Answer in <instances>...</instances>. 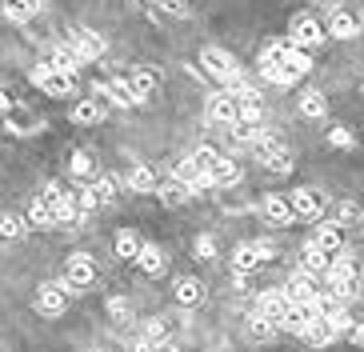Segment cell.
Masks as SVG:
<instances>
[{
    "label": "cell",
    "mask_w": 364,
    "mask_h": 352,
    "mask_svg": "<svg viewBox=\"0 0 364 352\" xmlns=\"http://www.w3.org/2000/svg\"><path fill=\"white\" fill-rule=\"evenodd\" d=\"M309 68H312L309 53L292 41H272L264 48V56H260V73L268 80H277V85H292L300 76H309Z\"/></svg>",
    "instance_id": "obj_1"
},
{
    "label": "cell",
    "mask_w": 364,
    "mask_h": 352,
    "mask_svg": "<svg viewBox=\"0 0 364 352\" xmlns=\"http://www.w3.org/2000/svg\"><path fill=\"white\" fill-rule=\"evenodd\" d=\"M33 85L44 88L48 96H73L76 92V73H60V68H36L33 73Z\"/></svg>",
    "instance_id": "obj_2"
},
{
    "label": "cell",
    "mask_w": 364,
    "mask_h": 352,
    "mask_svg": "<svg viewBox=\"0 0 364 352\" xmlns=\"http://www.w3.org/2000/svg\"><path fill=\"white\" fill-rule=\"evenodd\" d=\"M200 64H204V73L216 76V80H225V85H232L236 76H240L236 60L225 53V48H204V53H200Z\"/></svg>",
    "instance_id": "obj_3"
},
{
    "label": "cell",
    "mask_w": 364,
    "mask_h": 352,
    "mask_svg": "<svg viewBox=\"0 0 364 352\" xmlns=\"http://www.w3.org/2000/svg\"><path fill=\"white\" fill-rule=\"evenodd\" d=\"M68 280H60V284H44L41 292H36V312L41 316H60V312L68 309Z\"/></svg>",
    "instance_id": "obj_4"
},
{
    "label": "cell",
    "mask_w": 364,
    "mask_h": 352,
    "mask_svg": "<svg viewBox=\"0 0 364 352\" xmlns=\"http://www.w3.org/2000/svg\"><path fill=\"white\" fill-rule=\"evenodd\" d=\"M257 144H260V160H264V169L277 172V176H289V172H292V152L280 149L272 137H257Z\"/></svg>",
    "instance_id": "obj_5"
},
{
    "label": "cell",
    "mask_w": 364,
    "mask_h": 352,
    "mask_svg": "<svg viewBox=\"0 0 364 352\" xmlns=\"http://www.w3.org/2000/svg\"><path fill=\"white\" fill-rule=\"evenodd\" d=\"M316 272H309V268H300V272H292L289 284H284V297L292 300V304H312V300L321 297V288H316Z\"/></svg>",
    "instance_id": "obj_6"
},
{
    "label": "cell",
    "mask_w": 364,
    "mask_h": 352,
    "mask_svg": "<svg viewBox=\"0 0 364 352\" xmlns=\"http://www.w3.org/2000/svg\"><path fill=\"white\" fill-rule=\"evenodd\" d=\"M289 32H292L289 41H292V44H300V48H312V44H321V41H324L321 21H316V16H309V12H300V16H292Z\"/></svg>",
    "instance_id": "obj_7"
},
{
    "label": "cell",
    "mask_w": 364,
    "mask_h": 352,
    "mask_svg": "<svg viewBox=\"0 0 364 352\" xmlns=\"http://www.w3.org/2000/svg\"><path fill=\"white\" fill-rule=\"evenodd\" d=\"M292 213L300 216V220H312V216H321L328 204H324V192L321 188H296L292 192Z\"/></svg>",
    "instance_id": "obj_8"
},
{
    "label": "cell",
    "mask_w": 364,
    "mask_h": 352,
    "mask_svg": "<svg viewBox=\"0 0 364 352\" xmlns=\"http://www.w3.org/2000/svg\"><path fill=\"white\" fill-rule=\"evenodd\" d=\"M92 277H97V265H92V256H85V252L68 256V265H65L68 288H88V284H92Z\"/></svg>",
    "instance_id": "obj_9"
},
{
    "label": "cell",
    "mask_w": 364,
    "mask_h": 352,
    "mask_svg": "<svg viewBox=\"0 0 364 352\" xmlns=\"http://www.w3.org/2000/svg\"><path fill=\"white\" fill-rule=\"evenodd\" d=\"M208 120H213V124H236V120H240V100H236L232 92H216L213 100H208Z\"/></svg>",
    "instance_id": "obj_10"
},
{
    "label": "cell",
    "mask_w": 364,
    "mask_h": 352,
    "mask_svg": "<svg viewBox=\"0 0 364 352\" xmlns=\"http://www.w3.org/2000/svg\"><path fill=\"white\" fill-rule=\"evenodd\" d=\"M289 309H292V300L284 297L280 288H268V292H260V297H257V312H260V316H268V320H277V324L289 316Z\"/></svg>",
    "instance_id": "obj_11"
},
{
    "label": "cell",
    "mask_w": 364,
    "mask_h": 352,
    "mask_svg": "<svg viewBox=\"0 0 364 352\" xmlns=\"http://www.w3.org/2000/svg\"><path fill=\"white\" fill-rule=\"evenodd\" d=\"M328 32L336 41H353V36H360V16L348 12V9H332L328 12Z\"/></svg>",
    "instance_id": "obj_12"
},
{
    "label": "cell",
    "mask_w": 364,
    "mask_h": 352,
    "mask_svg": "<svg viewBox=\"0 0 364 352\" xmlns=\"http://www.w3.org/2000/svg\"><path fill=\"white\" fill-rule=\"evenodd\" d=\"M68 44H73L76 53H80V60H97V56H105V41H100L92 28H73Z\"/></svg>",
    "instance_id": "obj_13"
},
{
    "label": "cell",
    "mask_w": 364,
    "mask_h": 352,
    "mask_svg": "<svg viewBox=\"0 0 364 352\" xmlns=\"http://www.w3.org/2000/svg\"><path fill=\"white\" fill-rule=\"evenodd\" d=\"M260 213H264V220L272 224V228H289V224L296 220V213H292V204L284 201V196H268Z\"/></svg>",
    "instance_id": "obj_14"
},
{
    "label": "cell",
    "mask_w": 364,
    "mask_h": 352,
    "mask_svg": "<svg viewBox=\"0 0 364 352\" xmlns=\"http://www.w3.org/2000/svg\"><path fill=\"white\" fill-rule=\"evenodd\" d=\"M360 220H364V208L356 201H341L328 208V224H336V228H356Z\"/></svg>",
    "instance_id": "obj_15"
},
{
    "label": "cell",
    "mask_w": 364,
    "mask_h": 352,
    "mask_svg": "<svg viewBox=\"0 0 364 352\" xmlns=\"http://www.w3.org/2000/svg\"><path fill=\"white\" fill-rule=\"evenodd\" d=\"M277 320H268V316H260V312H252V316H248V324H245V336L252 344H268L272 341V336H277Z\"/></svg>",
    "instance_id": "obj_16"
},
{
    "label": "cell",
    "mask_w": 364,
    "mask_h": 352,
    "mask_svg": "<svg viewBox=\"0 0 364 352\" xmlns=\"http://www.w3.org/2000/svg\"><path fill=\"white\" fill-rule=\"evenodd\" d=\"M172 297L181 300L184 309H193V304H200V300H204V284L196 277H181L176 284H172Z\"/></svg>",
    "instance_id": "obj_17"
},
{
    "label": "cell",
    "mask_w": 364,
    "mask_h": 352,
    "mask_svg": "<svg viewBox=\"0 0 364 352\" xmlns=\"http://www.w3.org/2000/svg\"><path fill=\"white\" fill-rule=\"evenodd\" d=\"M260 260H268V256L260 252V245H240V248L232 252V272H245V277H248V272H252Z\"/></svg>",
    "instance_id": "obj_18"
},
{
    "label": "cell",
    "mask_w": 364,
    "mask_h": 352,
    "mask_svg": "<svg viewBox=\"0 0 364 352\" xmlns=\"http://www.w3.org/2000/svg\"><path fill=\"white\" fill-rule=\"evenodd\" d=\"M300 268H309V272H324V277H328L332 252H324V248H316V245L309 240V245H304V256H300Z\"/></svg>",
    "instance_id": "obj_19"
},
{
    "label": "cell",
    "mask_w": 364,
    "mask_h": 352,
    "mask_svg": "<svg viewBox=\"0 0 364 352\" xmlns=\"http://www.w3.org/2000/svg\"><path fill=\"white\" fill-rule=\"evenodd\" d=\"M28 228H56V208L44 196H36L33 208H28Z\"/></svg>",
    "instance_id": "obj_20"
},
{
    "label": "cell",
    "mask_w": 364,
    "mask_h": 352,
    "mask_svg": "<svg viewBox=\"0 0 364 352\" xmlns=\"http://www.w3.org/2000/svg\"><path fill=\"white\" fill-rule=\"evenodd\" d=\"M68 117H73V124H100L105 120V108H100V100H76Z\"/></svg>",
    "instance_id": "obj_21"
},
{
    "label": "cell",
    "mask_w": 364,
    "mask_h": 352,
    "mask_svg": "<svg viewBox=\"0 0 364 352\" xmlns=\"http://www.w3.org/2000/svg\"><path fill=\"white\" fill-rule=\"evenodd\" d=\"M312 245L336 256V252H341V248H344V240H341V228H336V224H321V228L312 233Z\"/></svg>",
    "instance_id": "obj_22"
},
{
    "label": "cell",
    "mask_w": 364,
    "mask_h": 352,
    "mask_svg": "<svg viewBox=\"0 0 364 352\" xmlns=\"http://www.w3.org/2000/svg\"><path fill=\"white\" fill-rule=\"evenodd\" d=\"M156 192H161V204H184L188 201V196H193V188H188V184L184 181H176V176H172V181H164V184H156Z\"/></svg>",
    "instance_id": "obj_23"
},
{
    "label": "cell",
    "mask_w": 364,
    "mask_h": 352,
    "mask_svg": "<svg viewBox=\"0 0 364 352\" xmlns=\"http://www.w3.org/2000/svg\"><path fill=\"white\" fill-rule=\"evenodd\" d=\"M136 265L149 272V277H161L164 272V252L156 245H140V252H136Z\"/></svg>",
    "instance_id": "obj_24"
},
{
    "label": "cell",
    "mask_w": 364,
    "mask_h": 352,
    "mask_svg": "<svg viewBox=\"0 0 364 352\" xmlns=\"http://www.w3.org/2000/svg\"><path fill=\"white\" fill-rule=\"evenodd\" d=\"M300 341H304V344H312V348H324V344H332L336 336H332L328 320H321V316H316V320L309 324V329H304V336H300Z\"/></svg>",
    "instance_id": "obj_25"
},
{
    "label": "cell",
    "mask_w": 364,
    "mask_h": 352,
    "mask_svg": "<svg viewBox=\"0 0 364 352\" xmlns=\"http://www.w3.org/2000/svg\"><path fill=\"white\" fill-rule=\"evenodd\" d=\"M44 9V0H4V16L9 21H28Z\"/></svg>",
    "instance_id": "obj_26"
},
{
    "label": "cell",
    "mask_w": 364,
    "mask_h": 352,
    "mask_svg": "<svg viewBox=\"0 0 364 352\" xmlns=\"http://www.w3.org/2000/svg\"><path fill=\"white\" fill-rule=\"evenodd\" d=\"M208 176H213V184H220V188H228V184H236L240 181V164H236V160H216L213 164V172H208Z\"/></svg>",
    "instance_id": "obj_27"
},
{
    "label": "cell",
    "mask_w": 364,
    "mask_h": 352,
    "mask_svg": "<svg viewBox=\"0 0 364 352\" xmlns=\"http://www.w3.org/2000/svg\"><path fill=\"white\" fill-rule=\"evenodd\" d=\"M100 92H108L112 96V105H120V108L136 105V92L129 88V80H108V85H100Z\"/></svg>",
    "instance_id": "obj_28"
},
{
    "label": "cell",
    "mask_w": 364,
    "mask_h": 352,
    "mask_svg": "<svg viewBox=\"0 0 364 352\" xmlns=\"http://www.w3.org/2000/svg\"><path fill=\"white\" fill-rule=\"evenodd\" d=\"M129 88L136 92V100H149V96L156 92V73H149V68L132 73V76H129Z\"/></svg>",
    "instance_id": "obj_29"
},
{
    "label": "cell",
    "mask_w": 364,
    "mask_h": 352,
    "mask_svg": "<svg viewBox=\"0 0 364 352\" xmlns=\"http://www.w3.org/2000/svg\"><path fill=\"white\" fill-rule=\"evenodd\" d=\"M324 92H316V88H309V92H300V112L304 117H312V120H321L324 117Z\"/></svg>",
    "instance_id": "obj_30"
},
{
    "label": "cell",
    "mask_w": 364,
    "mask_h": 352,
    "mask_svg": "<svg viewBox=\"0 0 364 352\" xmlns=\"http://www.w3.org/2000/svg\"><path fill=\"white\" fill-rule=\"evenodd\" d=\"M129 188L132 192H156V176H152L149 164H136V169L129 172Z\"/></svg>",
    "instance_id": "obj_31"
},
{
    "label": "cell",
    "mask_w": 364,
    "mask_h": 352,
    "mask_svg": "<svg viewBox=\"0 0 364 352\" xmlns=\"http://www.w3.org/2000/svg\"><path fill=\"white\" fill-rule=\"evenodd\" d=\"M108 320L117 324V329H124V324H132V304L124 297H112L108 300Z\"/></svg>",
    "instance_id": "obj_32"
},
{
    "label": "cell",
    "mask_w": 364,
    "mask_h": 352,
    "mask_svg": "<svg viewBox=\"0 0 364 352\" xmlns=\"http://www.w3.org/2000/svg\"><path fill=\"white\" fill-rule=\"evenodd\" d=\"M136 252H140V236L136 233H117V256L120 260H136Z\"/></svg>",
    "instance_id": "obj_33"
},
{
    "label": "cell",
    "mask_w": 364,
    "mask_h": 352,
    "mask_svg": "<svg viewBox=\"0 0 364 352\" xmlns=\"http://www.w3.org/2000/svg\"><path fill=\"white\" fill-rule=\"evenodd\" d=\"M24 233H28V224L16 213H0V236H12V240H16V236H24Z\"/></svg>",
    "instance_id": "obj_34"
},
{
    "label": "cell",
    "mask_w": 364,
    "mask_h": 352,
    "mask_svg": "<svg viewBox=\"0 0 364 352\" xmlns=\"http://www.w3.org/2000/svg\"><path fill=\"white\" fill-rule=\"evenodd\" d=\"M193 160H196V169L213 172V164H216V160H220V152H216L213 144H204V149H196V152H193Z\"/></svg>",
    "instance_id": "obj_35"
},
{
    "label": "cell",
    "mask_w": 364,
    "mask_h": 352,
    "mask_svg": "<svg viewBox=\"0 0 364 352\" xmlns=\"http://www.w3.org/2000/svg\"><path fill=\"white\" fill-rule=\"evenodd\" d=\"M328 329H332V336H344V332L353 329V316H348L344 309H336V312L328 316Z\"/></svg>",
    "instance_id": "obj_36"
},
{
    "label": "cell",
    "mask_w": 364,
    "mask_h": 352,
    "mask_svg": "<svg viewBox=\"0 0 364 352\" xmlns=\"http://www.w3.org/2000/svg\"><path fill=\"white\" fill-rule=\"evenodd\" d=\"M140 336H149L152 344H164V336H168V329H164V320H161V316H152L149 324H144V332H140Z\"/></svg>",
    "instance_id": "obj_37"
},
{
    "label": "cell",
    "mask_w": 364,
    "mask_h": 352,
    "mask_svg": "<svg viewBox=\"0 0 364 352\" xmlns=\"http://www.w3.org/2000/svg\"><path fill=\"white\" fill-rule=\"evenodd\" d=\"M68 172H73V176H88V172H92L88 152H73V156H68Z\"/></svg>",
    "instance_id": "obj_38"
},
{
    "label": "cell",
    "mask_w": 364,
    "mask_h": 352,
    "mask_svg": "<svg viewBox=\"0 0 364 352\" xmlns=\"http://www.w3.org/2000/svg\"><path fill=\"white\" fill-rule=\"evenodd\" d=\"M260 124H248V120H236V124H228V132H232V140H257Z\"/></svg>",
    "instance_id": "obj_39"
},
{
    "label": "cell",
    "mask_w": 364,
    "mask_h": 352,
    "mask_svg": "<svg viewBox=\"0 0 364 352\" xmlns=\"http://www.w3.org/2000/svg\"><path fill=\"white\" fill-rule=\"evenodd\" d=\"M161 9L168 12V16H181V21L193 12V9H188V0H161Z\"/></svg>",
    "instance_id": "obj_40"
},
{
    "label": "cell",
    "mask_w": 364,
    "mask_h": 352,
    "mask_svg": "<svg viewBox=\"0 0 364 352\" xmlns=\"http://www.w3.org/2000/svg\"><path fill=\"white\" fill-rule=\"evenodd\" d=\"M328 140L336 144V149H353V132H348V128H332Z\"/></svg>",
    "instance_id": "obj_41"
},
{
    "label": "cell",
    "mask_w": 364,
    "mask_h": 352,
    "mask_svg": "<svg viewBox=\"0 0 364 352\" xmlns=\"http://www.w3.org/2000/svg\"><path fill=\"white\" fill-rule=\"evenodd\" d=\"M196 256H200V260H213V256H216V240H213V236H200V240H196Z\"/></svg>",
    "instance_id": "obj_42"
},
{
    "label": "cell",
    "mask_w": 364,
    "mask_h": 352,
    "mask_svg": "<svg viewBox=\"0 0 364 352\" xmlns=\"http://www.w3.org/2000/svg\"><path fill=\"white\" fill-rule=\"evenodd\" d=\"M97 192H100V201H112V196H117V181H112V176H100L97 181Z\"/></svg>",
    "instance_id": "obj_43"
},
{
    "label": "cell",
    "mask_w": 364,
    "mask_h": 352,
    "mask_svg": "<svg viewBox=\"0 0 364 352\" xmlns=\"http://www.w3.org/2000/svg\"><path fill=\"white\" fill-rule=\"evenodd\" d=\"M348 336H353V344H356V348H364V320H356L353 329H348Z\"/></svg>",
    "instance_id": "obj_44"
},
{
    "label": "cell",
    "mask_w": 364,
    "mask_h": 352,
    "mask_svg": "<svg viewBox=\"0 0 364 352\" xmlns=\"http://www.w3.org/2000/svg\"><path fill=\"white\" fill-rule=\"evenodd\" d=\"M129 352H156V344H152L149 336H140V341H132V344H129Z\"/></svg>",
    "instance_id": "obj_45"
},
{
    "label": "cell",
    "mask_w": 364,
    "mask_h": 352,
    "mask_svg": "<svg viewBox=\"0 0 364 352\" xmlns=\"http://www.w3.org/2000/svg\"><path fill=\"white\" fill-rule=\"evenodd\" d=\"M0 112H12V96L4 88H0Z\"/></svg>",
    "instance_id": "obj_46"
},
{
    "label": "cell",
    "mask_w": 364,
    "mask_h": 352,
    "mask_svg": "<svg viewBox=\"0 0 364 352\" xmlns=\"http://www.w3.org/2000/svg\"><path fill=\"white\" fill-rule=\"evenodd\" d=\"M156 352H176V344H172V341H164V344H156Z\"/></svg>",
    "instance_id": "obj_47"
},
{
    "label": "cell",
    "mask_w": 364,
    "mask_h": 352,
    "mask_svg": "<svg viewBox=\"0 0 364 352\" xmlns=\"http://www.w3.org/2000/svg\"><path fill=\"white\" fill-rule=\"evenodd\" d=\"M136 4H152V0H136Z\"/></svg>",
    "instance_id": "obj_48"
}]
</instances>
